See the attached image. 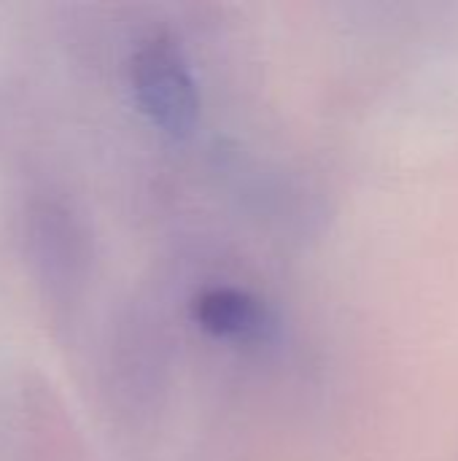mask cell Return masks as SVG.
Returning <instances> with one entry per match:
<instances>
[{
	"mask_svg": "<svg viewBox=\"0 0 458 461\" xmlns=\"http://www.w3.org/2000/svg\"><path fill=\"white\" fill-rule=\"evenodd\" d=\"M132 89L157 127L175 138L192 132L200 113L197 84L189 62L170 38H151L135 51Z\"/></svg>",
	"mask_w": 458,
	"mask_h": 461,
	"instance_id": "cell-1",
	"label": "cell"
},
{
	"mask_svg": "<svg viewBox=\"0 0 458 461\" xmlns=\"http://www.w3.org/2000/svg\"><path fill=\"white\" fill-rule=\"evenodd\" d=\"M194 319L205 332L232 340H256L273 327L270 313L256 297L229 286L202 292L194 300Z\"/></svg>",
	"mask_w": 458,
	"mask_h": 461,
	"instance_id": "cell-2",
	"label": "cell"
}]
</instances>
